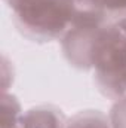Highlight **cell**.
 Instances as JSON below:
<instances>
[{"mask_svg": "<svg viewBox=\"0 0 126 128\" xmlns=\"http://www.w3.org/2000/svg\"><path fill=\"white\" fill-rule=\"evenodd\" d=\"M89 64L96 72L102 88L120 96L126 91V34L119 27L98 28L95 33Z\"/></svg>", "mask_w": 126, "mask_h": 128, "instance_id": "1", "label": "cell"}, {"mask_svg": "<svg viewBox=\"0 0 126 128\" xmlns=\"http://www.w3.org/2000/svg\"><path fill=\"white\" fill-rule=\"evenodd\" d=\"M16 21L36 37L51 39L73 24V0H7Z\"/></svg>", "mask_w": 126, "mask_h": 128, "instance_id": "2", "label": "cell"}, {"mask_svg": "<svg viewBox=\"0 0 126 128\" xmlns=\"http://www.w3.org/2000/svg\"><path fill=\"white\" fill-rule=\"evenodd\" d=\"M21 128H63V116L51 107H37L21 118Z\"/></svg>", "mask_w": 126, "mask_h": 128, "instance_id": "3", "label": "cell"}, {"mask_svg": "<svg viewBox=\"0 0 126 128\" xmlns=\"http://www.w3.org/2000/svg\"><path fill=\"white\" fill-rule=\"evenodd\" d=\"M67 128H108V122L98 112H85L77 115Z\"/></svg>", "mask_w": 126, "mask_h": 128, "instance_id": "4", "label": "cell"}, {"mask_svg": "<svg viewBox=\"0 0 126 128\" xmlns=\"http://www.w3.org/2000/svg\"><path fill=\"white\" fill-rule=\"evenodd\" d=\"M96 3L105 10H125L126 0H96Z\"/></svg>", "mask_w": 126, "mask_h": 128, "instance_id": "5", "label": "cell"}, {"mask_svg": "<svg viewBox=\"0 0 126 128\" xmlns=\"http://www.w3.org/2000/svg\"><path fill=\"white\" fill-rule=\"evenodd\" d=\"M117 27H119V28H120V30H122V32L126 34V18H123V20H122V21L117 24Z\"/></svg>", "mask_w": 126, "mask_h": 128, "instance_id": "6", "label": "cell"}]
</instances>
